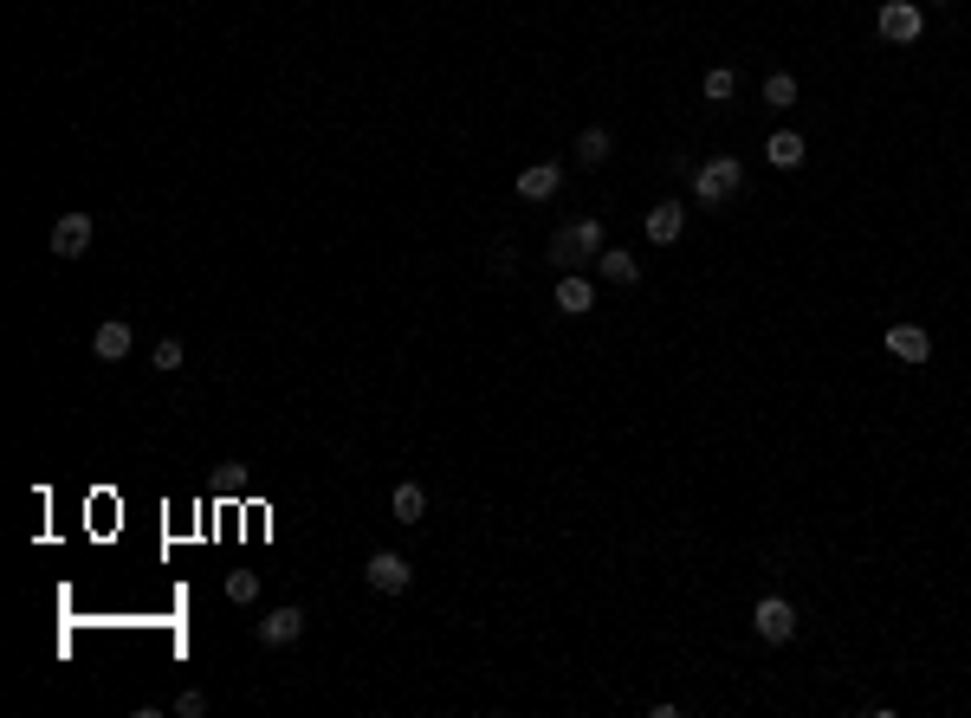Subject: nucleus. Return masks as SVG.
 Segmentation results:
<instances>
[{"mask_svg":"<svg viewBox=\"0 0 971 718\" xmlns=\"http://www.w3.org/2000/svg\"><path fill=\"white\" fill-rule=\"evenodd\" d=\"M298 634H305V609H272L266 621H259V641L266 647H292Z\"/></svg>","mask_w":971,"mask_h":718,"instance_id":"nucleus-8","label":"nucleus"},{"mask_svg":"<svg viewBox=\"0 0 971 718\" xmlns=\"http://www.w3.org/2000/svg\"><path fill=\"white\" fill-rule=\"evenodd\" d=\"M91 253V214H59L52 227V259H85Z\"/></svg>","mask_w":971,"mask_h":718,"instance_id":"nucleus-6","label":"nucleus"},{"mask_svg":"<svg viewBox=\"0 0 971 718\" xmlns=\"http://www.w3.org/2000/svg\"><path fill=\"white\" fill-rule=\"evenodd\" d=\"M130 324H123V317H111V324H98V337H91V350H98V363H123V356H130Z\"/></svg>","mask_w":971,"mask_h":718,"instance_id":"nucleus-10","label":"nucleus"},{"mask_svg":"<svg viewBox=\"0 0 971 718\" xmlns=\"http://www.w3.org/2000/svg\"><path fill=\"white\" fill-rule=\"evenodd\" d=\"M227 596H234V602H253L259 596V576L253 570H234V576H227Z\"/></svg>","mask_w":971,"mask_h":718,"instance_id":"nucleus-20","label":"nucleus"},{"mask_svg":"<svg viewBox=\"0 0 971 718\" xmlns=\"http://www.w3.org/2000/svg\"><path fill=\"white\" fill-rule=\"evenodd\" d=\"M389 512L402 518V524H421V518H428V492H421L415 479H402V486L389 492Z\"/></svg>","mask_w":971,"mask_h":718,"instance_id":"nucleus-13","label":"nucleus"},{"mask_svg":"<svg viewBox=\"0 0 971 718\" xmlns=\"http://www.w3.org/2000/svg\"><path fill=\"white\" fill-rule=\"evenodd\" d=\"M738 188H745V162L738 156H713L706 169H693V195H700L706 207H726Z\"/></svg>","mask_w":971,"mask_h":718,"instance_id":"nucleus-2","label":"nucleus"},{"mask_svg":"<svg viewBox=\"0 0 971 718\" xmlns=\"http://www.w3.org/2000/svg\"><path fill=\"white\" fill-rule=\"evenodd\" d=\"M596 266H603V279H609V285H635V279H641L635 253H622V246H603V259H596Z\"/></svg>","mask_w":971,"mask_h":718,"instance_id":"nucleus-15","label":"nucleus"},{"mask_svg":"<svg viewBox=\"0 0 971 718\" xmlns=\"http://www.w3.org/2000/svg\"><path fill=\"white\" fill-rule=\"evenodd\" d=\"M149 369H162V376H175V369H182V343H175V337H162L156 350H149Z\"/></svg>","mask_w":971,"mask_h":718,"instance_id":"nucleus-19","label":"nucleus"},{"mask_svg":"<svg viewBox=\"0 0 971 718\" xmlns=\"http://www.w3.org/2000/svg\"><path fill=\"white\" fill-rule=\"evenodd\" d=\"M369 589H382V596H402L408 583H415V570H408V557H395V550H376V557L363 563Z\"/></svg>","mask_w":971,"mask_h":718,"instance_id":"nucleus-5","label":"nucleus"},{"mask_svg":"<svg viewBox=\"0 0 971 718\" xmlns=\"http://www.w3.org/2000/svg\"><path fill=\"white\" fill-rule=\"evenodd\" d=\"M751 628H758V634H764L771 647H784L790 634H797V609H790L784 596H764L758 609H751Z\"/></svg>","mask_w":971,"mask_h":718,"instance_id":"nucleus-3","label":"nucleus"},{"mask_svg":"<svg viewBox=\"0 0 971 718\" xmlns=\"http://www.w3.org/2000/svg\"><path fill=\"white\" fill-rule=\"evenodd\" d=\"M764 104H771V110H790V104H797V78H790V72H771V78H764Z\"/></svg>","mask_w":971,"mask_h":718,"instance_id":"nucleus-18","label":"nucleus"},{"mask_svg":"<svg viewBox=\"0 0 971 718\" xmlns=\"http://www.w3.org/2000/svg\"><path fill=\"white\" fill-rule=\"evenodd\" d=\"M874 26H881L887 46H920V7H913V0H887Z\"/></svg>","mask_w":971,"mask_h":718,"instance_id":"nucleus-4","label":"nucleus"},{"mask_svg":"<svg viewBox=\"0 0 971 718\" xmlns=\"http://www.w3.org/2000/svg\"><path fill=\"white\" fill-rule=\"evenodd\" d=\"M641 227H648V240H654V246H674V240H680V227H687V214H680L674 201H661V207H648V220H641Z\"/></svg>","mask_w":971,"mask_h":718,"instance_id":"nucleus-11","label":"nucleus"},{"mask_svg":"<svg viewBox=\"0 0 971 718\" xmlns=\"http://www.w3.org/2000/svg\"><path fill=\"white\" fill-rule=\"evenodd\" d=\"M175 712H182V718H201V712H208V699H201V693H182V699H175Z\"/></svg>","mask_w":971,"mask_h":718,"instance_id":"nucleus-21","label":"nucleus"},{"mask_svg":"<svg viewBox=\"0 0 971 718\" xmlns=\"http://www.w3.org/2000/svg\"><path fill=\"white\" fill-rule=\"evenodd\" d=\"M557 188H564V169H557V162H531V169L518 175V195L525 201H551Z\"/></svg>","mask_w":971,"mask_h":718,"instance_id":"nucleus-9","label":"nucleus"},{"mask_svg":"<svg viewBox=\"0 0 971 718\" xmlns=\"http://www.w3.org/2000/svg\"><path fill=\"white\" fill-rule=\"evenodd\" d=\"M700 91H706V104H726V98H738V72H732V65H713Z\"/></svg>","mask_w":971,"mask_h":718,"instance_id":"nucleus-16","label":"nucleus"},{"mask_svg":"<svg viewBox=\"0 0 971 718\" xmlns=\"http://www.w3.org/2000/svg\"><path fill=\"white\" fill-rule=\"evenodd\" d=\"M764 162H771V169H803V136L797 130H777L771 143H764Z\"/></svg>","mask_w":971,"mask_h":718,"instance_id":"nucleus-14","label":"nucleus"},{"mask_svg":"<svg viewBox=\"0 0 971 718\" xmlns=\"http://www.w3.org/2000/svg\"><path fill=\"white\" fill-rule=\"evenodd\" d=\"M551 259H557V272H577V266H590V259H603V227H596V220L557 227L551 233Z\"/></svg>","mask_w":971,"mask_h":718,"instance_id":"nucleus-1","label":"nucleus"},{"mask_svg":"<svg viewBox=\"0 0 971 718\" xmlns=\"http://www.w3.org/2000/svg\"><path fill=\"white\" fill-rule=\"evenodd\" d=\"M609 149H615V143H609V130H603V123H590V130L577 136V156L590 162V169H596V162H609Z\"/></svg>","mask_w":971,"mask_h":718,"instance_id":"nucleus-17","label":"nucleus"},{"mask_svg":"<svg viewBox=\"0 0 971 718\" xmlns=\"http://www.w3.org/2000/svg\"><path fill=\"white\" fill-rule=\"evenodd\" d=\"M590 305H596V285L577 279V272H564V279H557V311H564V317H583Z\"/></svg>","mask_w":971,"mask_h":718,"instance_id":"nucleus-12","label":"nucleus"},{"mask_svg":"<svg viewBox=\"0 0 971 718\" xmlns=\"http://www.w3.org/2000/svg\"><path fill=\"white\" fill-rule=\"evenodd\" d=\"M887 356H900V363H926V356H933V337H926L920 324H894V330H887Z\"/></svg>","mask_w":971,"mask_h":718,"instance_id":"nucleus-7","label":"nucleus"}]
</instances>
